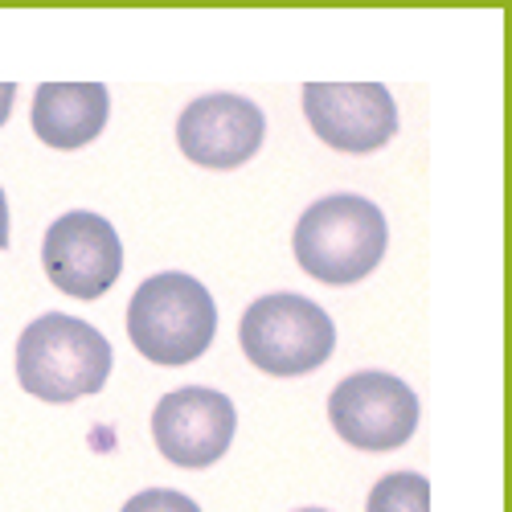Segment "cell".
<instances>
[{
	"mask_svg": "<svg viewBox=\"0 0 512 512\" xmlns=\"http://www.w3.org/2000/svg\"><path fill=\"white\" fill-rule=\"evenodd\" d=\"M115 365L111 340L78 316L46 312L17 336V381L41 402H78L107 386Z\"/></svg>",
	"mask_w": 512,
	"mask_h": 512,
	"instance_id": "1",
	"label": "cell"
},
{
	"mask_svg": "<svg viewBox=\"0 0 512 512\" xmlns=\"http://www.w3.org/2000/svg\"><path fill=\"white\" fill-rule=\"evenodd\" d=\"M386 242V213L361 193L320 197L300 213L291 234L295 263L304 267V275L332 287L361 283L369 271H377V263L386 259Z\"/></svg>",
	"mask_w": 512,
	"mask_h": 512,
	"instance_id": "2",
	"label": "cell"
},
{
	"mask_svg": "<svg viewBox=\"0 0 512 512\" xmlns=\"http://www.w3.org/2000/svg\"><path fill=\"white\" fill-rule=\"evenodd\" d=\"M218 332V304L201 279L160 271L144 279L127 304V336L152 365H193Z\"/></svg>",
	"mask_w": 512,
	"mask_h": 512,
	"instance_id": "3",
	"label": "cell"
},
{
	"mask_svg": "<svg viewBox=\"0 0 512 512\" xmlns=\"http://www.w3.org/2000/svg\"><path fill=\"white\" fill-rule=\"evenodd\" d=\"M238 340L254 369L271 377H304L332 357L336 324L320 304L304 300V295L275 291L242 312Z\"/></svg>",
	"mask_w": 512,
	"mask_h": 512,
	"instance_id": "4",
	"label": "cell"
},
{
	"mask_svg": "<svg viewBox=\"0 0 512 512\" xmlns=\"http://www.w3.org/2000/svg\"><path fill=\"white\" fill-rule=\"evenodd\" d=\"M328 418L332 431L357 451H398L418 426V394L394 373L361 369L332 390Z\"/></svg>",
	"mask_w": 512,
	"mask_h": 512,
	"instance_id": "5",
	"label": "cell"
},
{
	"mask_svg": "<svg viewBox=\"0 0 512 512\" xmlns=\"http://www.w3.org/2000/svg\"><path fill=\"white\" fill-rule=\"evenodd\" d=\"M41 267L70 300H99L123 271V242L115 226L91 209H70L46 230Z\"/></svg>",
	"mask_w": 512,
	"mask_h": 512,
	"instance_id": "6",
	"label": "cell"
},
{
	"mask_svg": "<svg viewBox=\"0 0 512 512\" xmlns=\"http://www.w3.org/2000/svg\"><path fill=\"white\" fill-rule=\"evenodd\" d=\"M304 115L312 132L336 152H377L398 132V107L381 82H308Z\"/></svg>",
	"mask_w": 512,
	"mask_h": 512,
	"instance_id": "7",
	"label": "cell"
},
{
	"mask_svg": "<svg viewBox=\"0 0 512 512\" xmlns=\"http://www.w3.org/2000/svg\"><path fill=\"white\" fill-rule=\"evenodd\" d=\"M238 431V410L222 390L185 386L164 394L152 410V439L160 455L189 472L218 463Z\"/></svg>",
	"mask_w": 512,
	"mask_h": 512,
	"instance_id": "8",
	"label": "cell"
},
{
	"mask_svg": "<svg viewBox=\"0 0 512 512\" xmlns=\"http://www.w3.org/2000/svg\"><path fill=\"white\" fill-rule=\"evenodd\" d=\"M267 119L242 95H201L177 119V144L201 168H238L263 148Z\"/></svg>",
	"mask_w": 512,
	"mask_h": 512,
	"instance_id": "9",
	"label": "cell"
},
{
	"mask_svg": "<svg viewBox=\"0 0 512 512\" xmlns=\"http://www.w3.org/2000/svg\"><path fill=\"white\" fill-rule=\"evenodd\" d=\"M111 115L103 82H41L33 95V132L58 152L87 148L99 140Z\"/></svg>",
	"mask_w": 512,
	"mask_h": 512,
	"instance_id": "10",
	"label": "cell"
},
{
	"mask_svg": "<svg viewBox=\"0 0 512 512\" xmlns=\"http://www.w3.org/2000/svg\"><path fill=\"white\" fill-rule=\"evenodd\" d=\"M365 512H431V480L418 472L381 476L365 500Z\"/></svg>",
	"mask_w": 512,
	"mask_h": 512,
	"instance_id": "11",
	"label": "cell"
},
{
	"mask_svg": "<svg viewBox=\"0 0 512 512\" xmlns=\"http://www.w3.org/2000/svg\"><path fill=\"white\" fill-rule=\"evenodd\" d=\"M119 512H201L197 500H189L185 492H173V488H148L140 496H132Z\"/></svg>",
	"mask_w": 512,
	"mask_h": 512,
	"instance_id": "12",
	"label": "cell"
},
{
	"mask_svg": "<svg viewBox=\"0 0 512 512\" xmlns=\"http://www.w3.org/2000/svg\"><path fill=\"white\" fill-rule=\"evenodd\" d=\"M13 95H17L13 82H0V127H5V119H9V111H13Z\"/></svg>",
	"mask_w": 512,
	"mask_h": 512,
	"instance_id": "13",
	"label": "cell"
},
{
	"mask_svg": "<svg viewBox=\"0 0 512 512\" xmlns=\"http://www.w3.org/2000/svg\"><path fill=\"white\" fill-rule=\"evenodd\" d=\"M9 246V201H5V189H0V250Z\"/></svg>",
	"mask_w": 512,
	"mask_h": 512,
	"instance_id": "14",
	"label": "cell"
},
{
	"mask_svg": "<svg viewBox=\"0 0 512 512\" xmlns=\"http://www.w3.org/2000/svg\"><path fill=\"white\" fill-rule=\"evenodd\" d=\"M300 512H328V508H300Z\"/></svg>",
	"mask_w": 512,
	"mask_h": 512,
	"instance_id": "15",
	"label": "cell"
}]
</instances>
